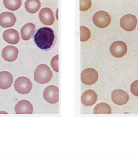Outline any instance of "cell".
<instances>
[{
	"mask_svg": "<svg viewBox=\"0 0 138 155\" xmlns=\"http://www.w3.org/2000/svg\"><path fill=\"white\" fill-rule=\"evenodd\" d=\"M111 99L117 105H123L128 101L129 97L128 94L123 90L116 89L111 93Z\"/></svg>",
	"mask_w": 138,
	"mask_h": 155,
	"instance_id": "cell-9",
	"label": "cell"
},
{
	"mask_svg": "<svg viewBox=\"0 0 138 155\" xmlns=\"http://www.w3.org/2000/svg\"><path fill=\"white\" fill-rule=\"evenodd\" d=\"M11 73L6 71L0 72V89L5 90L9 88L13 82Z\"/></svg>",
	"mask_w": 138,
	"mask_h": 155,
	"instance_id": "cell-16",
	"label": "cell"
},
{
	"mask_svg": "<svg viewBox=\"0 0 138 155\" xmlns=\"http://www.w3.org/2000/svg\"><path fill=\"white\" fill-rule=\"evenodd\" d=\"M59 55L54 56L51 59V65L53 70L57 73L59 72Z\"/></svg>",
	"mask_w": 138,
	"mask_h": 155,
	"instance_id": "cell-23",
	"label": "cell"
},
{
	"mask_svg": "<svg viewBox=\"0 0 138 155\" xmlns=\"http://www.w3.org/2000/svg\"><path fill=\"white\" fill-rule=\"evenodd\" d=\"M111 112V107L107 103L104 102L97 104L93 110L94 114H110Z\"/></svg>",
	"mask_w": 138,
	"mask_h": 155,
	"instance_id": "cell-19",
	"label": "cell"
},
{
	"mask_svg": "<svg viewBox=\"0 0 138 155\" xmlns=\"http://www.w3.org/2000/svg\"><path fill=\"white\" fill-rule=\"evenodd\" d=\"M80 41L85 42L88 40L91 37V32L87 27L85 26L80 27Z\"/></svg>",
	"mask_w": 138,
	"mask_h": 155,
	"instance_id": "cell-21",
	"label": "cell"
},
{
	"mask_svg": "<svg viewBox=\"0 0 138 155\" xmlns=\"http://www.w3.org/2000/svg\"><path fill=\"white\" fill-rule=\"evenodd\" d=\"M130 91L134 95L138 97V80L132 83L130 86Z\"/></svg>",
	"mask_w": 138,
	"mask_h": 155,
	"instance_id": "cell-24",
	"label": "cell"
},
{
	"mask_svg": "<svg viewBox=\"0 0 138 155\" xmlns=\"http://www.w3.org/2000/svg\"><path fill=\"white\" fill-rule=\"evenodd\" d=\"M137 23L136 17L132 14L123 15L120 20V25L122 29L128 32L134 31L136 27Z\"/></svg>",
	"mask_w": 138,
	"mask_h": 155,
	"instance_id": "cell-5",
	"label": "cell"
},
{
	"mask_svg": "<svg viewBox=\"0 0 138 155\" xmlns=\"http://www.w3.org/2000/svg\"><path fill=\"white\" fill-rule=\"evenodd\" d=\"M91 0H80V9L81 11L88 10L92 6Z\"/></svg>",
	"mask_w": 138,
	"mask_h": 155,
	"instance_id": "cell-22",
	"label": "cell"
},
{
	"mask_svg": "<svg viewBox=\"0 0 138 155\" xmlns=\"http://www.w3.org/2000/svg\"><path fill=\"white\" fill-rule=\"evenodd\" d=\"M22 3L21 0H3V4L9 10H17L20 8Z\"/></svg>",
	"mask_w": 138,
	"mask_h": 155,
	"instance_id": "cell-20",
	"label": "cell"
},
{
	"mask_svg": "<svg viewBox=\"0 0 138 155\" xmlns=\"http://www.w3.org/2000/svg\"><path fill=\"white\" fill-rule=\"evenodd\" d=\"M18 50L17 48L12 45H8L3 49L2 55L5 60L8 62H12L17 58Z\"/></svg>",
	"mask_w": 138,
	"mask_h": 155,
	"instance_id": "cell-13",
	"label": "cell"
},
{
	"mask_svg": "<svg viewBox=\"0 0 138 155\" xmlns=\"http://www.w3.org/2000/svg\"><path fill=\"white\" fill-rule=\"evenodd\" d=\"M39 18L42 23L47 26H50L54 22L53 12L49 8H42L39 13Z\"/></svg>",
	"mask_w": 138,
	"mask_h": 155,
	"instance_id": "cell-10",
	"label": "cell"
},
{
	"mask_svg": "<svg viewBox=\"0 0 138 155\" xmlns=\"http://www.w3.org/2000/svg\"><path fill=\"white\" fill-rule=\"evenodd\" d=\"M99 75L94 68H88L84 69L81 73L82 82L86 85L94 84L98 80Z\"/></svg>",
	"mask_w": 138,
	"mask_h": 155,
	"instance_id": "cell-6",
	"label": "cell"
},
{
	"mask_svg": "<svg viewBox=\"0 0 138 155\" xmlns=\"http://www.w3.org/2000/svg\"><path fill=\"white\" fill-rule=\"evenodd\" d=\"M14 87L17 92L22 94L29 93L32 90V85L29 79L25 77H21L15 80Z\"/></svg>",
	"mask_w": 138,
	"mask_h": 155,
	"instance_id": "cell-4",
	"label": "cell"
},
{
	"mask_svg": "<svg viewBox=\"0 0 138 155\" xmlns=\"http://www.w3.org/2000/svg\"><path fill=\"white\" fill-rule=\"evenodd\" d=\"M3 38L6 42L11 44H16L20 41L18 32L14 29L5 30L3 32Z\"/></svg>",
	"mask_w": 138,
	"mask_h": 155,
	"instance_id": "cell-15",
	"label": "cell"
},
{
	"mask_svg": "<svg viewBox=\"0 0 138 155\" xmlns=\"http://www.w3.org/2000/svg\"><path fill=\"white\" fill-rule=\"evenodd\" d=\"M17 114H32L33 107L30 102L26 100H22L18 102L15 107Z\"/></svg>",
	"mask_w": 138,
	"mask_h": 155,
	"instance_id": "cell-14",
	"label": "cell"
},
{
	"mask_svg": "<svg viewBox=\"0 0 138 155\" xmlns=\"http://www.w3.org/2000/svg\"><path fill=\"white\" fill-rule=\"evenodd\" d=\"M98 100L97 93L93 90H88L85 91L82 95V103L86 106L94 105Z\"/></svg>",
	"mask_w": 138,
	"mask_h": 155,
	"instance_id": "cell-12",
	"label": "cell"
},
{
	"mask_svg": "<svg viewBox=\"0 0 138 155\" xmlns=\"http://www.w3.org/2000/svg\"><path fill=\"white\" fill-rule=\"evenodd\" d=\"M110 50L111 55L114 57L121 58L127 54L128 48L127 45L123 41H117L111 44Z\"/></svg>",
	"mask_w": 138,
	"mask_h": 155,
	"instance_id": "cell-8",
	"label": "cell"
},
{
	"mask_svg": "<svg viewBox=\"0 0 138 155\" xmlns=\"http://www.w3.org/2000/svg\"><path fill=\"white\" fill-rule=\"evenodd\" d=\"M53 77V73L50 67L45 64L39 65L34 74V80L40 84L47 83Z\"/></svg>",
	"mask_w": 138,
	"mask_h": 155,
	"instance_id": "cell-2",
	"label": "cell"
},
{
	"mask_svg": "<svg viewBox=\"0 0 138 155\" xmlns=\"http://www.w3.org/2000/svg\"></svg>",
	"mask_w": 138,
	"mask_h": 155,
	"instance_id": "cell-26",
	"label": "cell"
},
{
	"mask_svg": "<svg viewBox=\"0 0 138 155\" xmlns=\"http://www.w3.org/2000/svg\"><path fill=\"white\" fill-rule=\"evenodd\" d=\"M36 45L39 48L47 50L51 48L54 41L55 35L53 30L49 27L42 28L34 35Z\"/></svg>",
	"mask_w": 138,
	"mask_h": 155,
	"instance_id": "cell-1",
	"label": "cell"
},
{
	"mask_svg": "<svg viewBox=\"0 0 138 155\" xmlns=\"http://www.w3.org/2000/svg\"><path fill=\"white\" fill-rule=\"evenodd\" d=\"M58 9L57 8V12H56V18H57V20H58Z\"/></svg>",
	"mask_w": 138,
	"mask_h": 155,
	"instance_id": "cell-25",
	"label": "cell"
},
{
	"mask_svg": "<svg viewBox=\"0 0 138 155\" xmlns=\"http://www.w3.org/2000/svg\"><path fill=\"white\" fill-rule=\"evenodd\" d=\"M36 29V26L32 23H28L23 26L21 30V38L24 40L30 39Z\"/></svg>",
	"mask_w": 138,
	"mask_h": 155,
	"instance_id": "cell-17",
	"label": "cell"
},
{
	"mask_svg": "<svg viewBox=\"0 0 138 155\" xmlns=\"http://www.w3.org/2000/svg\"><path fill=\"white\" fill-rule=\"evenodd\" d=\"M43 97L48 103L51 104L58 103L59 101L58 87L53 85L48 86L44 90Z\"/></svg>",
	"mask_w": 138,
	"mask_h": 155,
	"instance_id": "cell-7",
	"label": "cell"
},
{
	"mask_svg": "<svg viewBox=\"0 0 138 155\" xmlns=\"http://www.w3.org/2000/svg\"><path fill=\"white\" fill-rule=\"evenodd\" d=\"M16 21V17L12 13L6 12L0 14V25L2 27H11L15 25Z\"/></svg>",
	"mask_w": 138,
	"mask_h": 155,
	"instance_id": "cell-11",
	"label": "cell"
},
{
	"mask_svg": "<svg viewBox=\"0 0 138 155\" xmlns=\"http://www.w3.org/2000/svg\"><path fill=\"white\" fill-rule=\"evenodd\" d=\"M93 21L94 25L100 28L108 27L111 23V18L110 14L104 11L97 12L93 15Z\"/></svg>",
	"mask_w": 138,
	"mask_h": 155,
	"instance_id": "cell-3",
	"label": "cell"
},
{
	"mask_svg": "<svg viewBox=\"0 0 138 155\" xmlns=\"http://www.w3.org/2000/svg\"><path fill=\"white\" fill-rule=\"evenodd\" d=\"M41 3L39 0H27L25 3L26 10L30 14H35L39 10Z\"/></svg>",
	"mask_w": 138,
	"mask_h": 155,
	"instance_id": "cell-18",
	"label": "cell"
}]
</instances>
